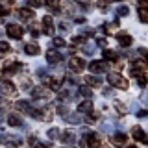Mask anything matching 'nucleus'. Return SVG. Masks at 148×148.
Returning <instances> with one entry per match:
<instances>
[{"mask_svg": "<svg viewBox=\"0 0 148 148\" xmlns=\"http://www.w3.org/2000/svg\"><path fill=\"white\" fill-rule=\"evenodd\" d=\"M108 82L111 83V85H117V87H120V89H128V82L124 80V78H120L117 72L108 74Z\"/></svg>", "mask_w": 148, "mask_h": 148, "instance_id": "nucleus-1", "label": "nucleus"}, {"mask_svg": "<svg viewBox=\"0 0 148 148\" xmlns=\"http://www.w3.org/2000/svg\"><path fill=\"white\" fill-rule=\"evenodd\" d=\"M85 143L89 145V148H102L100 145V137L95 132H85Z\"/></svg>", "mask_w": 148, "mask_h": 148, "instance_id": "nucleus-2", "label": "nucleus"}, {"mask_svg": "<svg viewBox=\"0 0 148 148\" xmlns=\"http://www.w3.org/2000/svg\"><path fill=\"white\" fill-rule=\"evenodd\" d=\"M6 32H8V35L11 37V39H21V37L24 35V30H22L18 24H9L6 28Z\"/></svg>", "mask_w": 148, "mask_h": 148, "instance_id": "nucleus-3", "label": "nucleus"}, {"mask_svg": "<svg viewBox=\"0 0 148 148\" xmlns=\"http://www.w3.org/2000/svg\"><path fill=\"white\" fill-rule=\"evenodd\" d=\"M54 24H52V17L50 15H46V17H43V32L46 35H54Z\"/></svg>", "mask_w": 148, "mask_h": 148, "instance_id": "nucleus-4", "label": "nucleus"}, {"mask_svg": "<svg viewBox=\"0 0 148 148\" xmlns=\"http://www.w3.org/2000/svg\"><path fill=\"white\" fill-rule=\"evenodd\" d=\"M15 15H17L18 21H32V18H34V11H32L30 8H22V9H18Z\"/></svg>", "mask_w": 148, "mask_h": 148, "instance_id": "nucleus-5", "label": "nucleus"}, {"mask_svg": "<svg viewBox=\"0 0 148 148\" xmlns=\"http://www.w3.org/2000/svg\"><path fill=\"white\" fill-rule=\"evenodd\" d=\"M71 69L74 72H82L83 69H85V61H83L82 58H72L71 59Z\"/></svg>", "mask_w": 148, "mask_h": 148, "instance_id": "nucleus-6", "label": "nucleus"}, {"mask_svg": "<svg viewBox=\"0 0 148 148\" xmlns=\"http://www.w3.org/2000/svg\"><path fill=\"white\" fill-rule=\"evenodd\" d=\"M117 41H119V45H120V46H124V48H126V46H130V45L133 43V39H132V37H130L128 34H124V32L117 34Z\"/></svg>", "mask_w": 148, "mask_h": 148, "instance_id": "nucleus-7", "label": "nucleus"}, {"mask_svg": "<svg viewBox=\"0 0 148 148\" xmlns=\"http://www.w3.org/2000/svg\"><path fill=\"white\" fill-rule=\"evenodd\" d=\"M89 71H91L92 74L104 72V71H106V63H104V61H91V63H89Z\"/></svg>", "mask_w": 148, "mask_h": 148, "instance_id": "nucleus-8", "label": "nucleus"}, {"mask_svg": "<svg viewBox=\"0 0 148 148\" xmlns=\"http://www.w3.org/2000/svg\"><path fill=\"white\" fill-rule=\"evenodd\" d=\"M46 59H48L50 65H54V63H59L63 58H61V54L56 52V50H48V52H46Z\"/></svg>", "mask_w": 148, "mask_h": 148, "instance_id": "nucleus-9", "label": "nucleus"}, {"mask_svg": "<svg viewBox=\"0 0 148 148\" xmlns=\"http://www.w3.org/2000/svg\"><path fill=\"white\" fill-rule=\"evenodd\" d=\"M0 91H2L4 95H13L17 89H15V83H11V82H2V83H0Z\"/></svg>", "mask_w": 148, "mask_h": 148, "instance_id": "nucleus-10", "label": "nucleus"}, {"mask_svg": "<svg viewBox=\"0 0 148 148\" xmlns=\"http://www.w3.org/2000/svg\"><path fill=\"white\" fill-rule=\"evenodd\" d=\"M132 133H133V137H135L137 141H143V143H146V141H148V137L145 135V132H143V128H141V126H135V128L132 130Z\"/></svg>", "mask_w": 148, "mask_h": 148, "instance_id": "nucleus-11", "label": "nucleus"}, {"mask_svg": "<svg viewBox=\"0 0 148 148\" xmlns=\"http://www.w3.org/2000/svg\"><path fill=\"white\" fill-rule=\"evenodd\" d=\"M32 96L34 98H46L48 91H46V87H35V89H32Z\"/></svg>", "mask_w": 148, "mask_h": 148, "instance_id": "nucleus-12", "label": "nucleus"}, {"mask_svg": "<svg viewBox=\"0 0 148 148\" xmlns=\"http://www.w3.org/2000/svg\"><path fill=\"white\" fill-rule=\"evenodd\" d=\"M24 52L30 54V56H37V54L41 52V48H39V45H37V43H28L24 46Z\"/></svg>", "mask_w": 148, "mask_h": 148, "instance_id": "nucleus-13", "label": "nucleus"}, {"mask_svg": "<svg viewBox=\"0 0 148 148\" xmlns=\"http://www.w3.org/2000/svg\"><path fill=\"white\" fill-rule=\"evenodd\" d=\"M21 69H22V65L18 63V61H15V63H9L8 67L4 69V72H6V74H17Z\"/></svg>", "mask_w": 148, "mask_h": 148, "instance_id": "nucleus-14", "label": "nucleus"}, {"mask_svg": "<svg viewBox=\"0 0 148 148\" xmlns=\"http://www.w3.org/2000/svg\"><path fill=\"white\" fill-rule=\"evenodd\" d=\"M59 139H61V143H65V145H69V143H74V139H76V135L71 132H61V135H59Z\"/></svg>", "mask_w": 148, "mask_h": 148, "instance_id": "nucleus-15", "label": "nucleus"}, {"mask_svg": "<svg viewBox=\"0 0 148 148\" xmlns=\"http://www.w3.org/2000/svg\"><path fill=\"white\" fill-rule=\"evenodd\" d=\"M126 139H128V135H126V133H115V135H113V143H115V145H117V146H122L124 145V143H126Z\"/></svg>", "mask_w": 148, "mask_h": 148, "instance_id": "nucleus-16", "label": "nucleus"}, {"mask_svg": "<svg viewBox=\"0 0 148 148\" xmlns=\"http://www.w3.org/2000/svg\"><path fill=\"white\" fill-rule=\"evenodd\" d=\"M78 111H80V113H91V111H92V104H91V100L82 102V104L78 106Z\"/></svg>", "mask_w": 148, "mask_h": 148, "instance_id": "nucleus-17", "label": "nucleus"}, {"mask_svg": "<svg viewBox=\"0 0 148 148\" xmlns=\"http://www.w3.org/2000/svg\"><path fill=\"white\" fill-rule=\"evenodd\" d=\"M8 124L9 126H22V119L18 117V115H9V119H8Z\"/></svg>", "mask_w": 148, "mask_h": 148, "instance_id": "nucleus-18", "label": "nucleus"}, {"mask_svg": "<svg viewBox=\"0 0 148 148\" xmlns=\"http://www.w3.org/2000/svg\"><path fill=\"white\" fill-rule=\"evenodd\" d=\"M104 59H108V61H117L119 54L115 52V50H104Z\"/></svg>", "mask_w": 148, "mask_h": 148, "instance_id": "nucleus-19", "label": "nucleus"}, {"mask_svg": "<svg viewBox=\"0 0 148 148\" xmlns=\"http://www.w3.org/2000/svg\"><path fill=\"white\" fill-rule=\"evenodd\" d=\"M15 108H17L18 111H24V113H28V111H30V106H28L26 100H18V102H15Z\"/></svg>", "mask_w": 148, "mask_h": 148, "instance_id": "nucleus-20", "label": "nucleus"}, {"mask_svg": "<svg viewBox=\"0 0 148 148\" xmlns=\"http://www.w3.org/2000/svg\"><path fill=\"white\" fill-rule=\"evenodd\" d=\"M67 122H71V124H80L82 119H80V115H78V113H69V115H67Z\"/></svg>", "mask_w": 148, "mask_h": 148, "instance_id": "nucleus-21", "label": "nucleus"}, {"mask_svg": "<svg viewBox=\"0 0 148 148\" xmlns=\"http://www.w3.org/2000/svg\"><path fill=\"white\" fill-rule=\"evenodd\" d=\"M80 95H82V96H85V98H91V96H92L91 87H89V85H83V87H80Z\"/></svg>", "mask_w": 148, "mask_h": 148, "instance_id": "nucleus-22", "label": "nucleus"}, {"mask_svg": "<svg viewBox=\"0 0 148 148\" xmlns=\"http://www.w3.org/2000/svg\"><path fill=\"white\" fill-rule=\"evenodd\" d=\"M45 4L52 9V11H59V0H46Z\"/></svg>", "mask_w": 148, "mask_h": 148, "instance_id": "nucleus-23", "label": "nucleus"}, {"mask_svg": "<svg viewBox=\"0 0 148 148\" xmlns=\"http://www.w3.org/2000/svg\"><path fill=\"white\" fill-rule=\"evenodd\" d=\"M87 83L89 85H92V87H100V78H96V76H87Z\"/></svg>", "mask_w": 148, "mask_h": 148, "instance_id": "nucleus-24", "label": "nucleus"}, {"mask_svg": "<svg viewBox=\"0 0 148 148\" xmlns=\"http://www.w3.org/2000/svg\"><path fill=\"white\" fill-rule=\"evenodd\" d=\"M139 21H141V22H148V11L145 8L139 9Z\"/></svg>", "mask_w": 148, "mask_h": 148, "instance_id": "nucleus-25", "label": "nucleus"}, {"mask_svg": "<svg viewBox=\"0 0 148 148\" xmlns=\"http://www.w3.org/2000/svg\"><path fill=\"white\" fill-rule=\"evenodd\" d=\"M115 109H117L119 113H122V115H126V113H128V108L122 104V102H117V104H115Z\"/></svg>", "mask_w": 148, "mask_h": 148, "instance_id": "nucleus-26", "label": "nucleus"}, {"mask_svg": "<svg viewBox=\"0 0 148 148\" xmlns=\"http://www.w3.org/2000/svg\"><path fill=\"white\" fill-rule=\"evenodd\" d=\"M59 135H61V132H59L58 128H52V130L48 132V137H50V139H58Z\"/></svg>", "mask_w": 148, "mask_h": 148, "instance_id": "nucleus-27", "label": "nucleus"}, {"mask_svg": "<svg viewBox=\"0 0 148 148\" xmlns=\"http://www.w3.org/2000/svg\"><path fill=\"white\" fill-rule=\"evenodd\" d=\"M130 13V9H128V6H120L119 9H117V15H120V17H126Z\"/></svg>", "mask_w": 148, "mask_h": 148, "instance_id": "nucleus-28", "label": "nucleus"}, {"mask_svg": "<svg viewBox=\"0 0 148 148\" xmlns=\"http://www.w3.org/2000/svg\"><path fill=\"white\" fill-rule=\"evenodd\" d=\"M58 113H59V115H65V117H67V115H69V108H67L65 104L58 106Z\"/></svg>", "mask_w": 148, "mask_h": 148, "instance_id": "nucleus-29", "label": "nucleus"}, {"mask_svg": "<svg viewBox=\"0 0 148 148\" xmlns=\"http://www.w3.org/2000/svg\"><path fill=\"white\" fill-rule=\"evenodd\" d=\"M9 50H11V46L6 41H0V52H9Z\"/></svg>", "mask_w": 148, "mask_h": 148, "instance_id": "nucleus-30", "label": "nucleus"}, {"mask_svg": "<svg viewBox=\"0 0 148 148\" xmlns=\"http://www.w3.org/2000/svg\"><path fill=\"white\" fill-rule=\"evenodd\" d=\"M13 4H15L13 0H0V6H2V8H6V9H9V8L13 6Z\"/></svg>", "mask_w": 148, "mask_h": 148, "instance_id": "nucleus-31", "label": "nucleus"}, {"mask_svg": "<svg viewBox=\"0 0 148 148\" xmlns=\"http://www.w3.org/2000/svg\"><path fill=\"white\" fill-rule=\"evenodd\" d=\"M52 45L56 46V48H63V46H65V41H63V39H54Z\"/></svg>", "mask_w": 148, "mask_h": 148, "instance_id": "nucleus-32", "label": "nucleus"}, {"mask_svg": "<svg viewBox=\"0 0 148 148\" xmlns=\"http://www.w3.org/2000/svg\"><path fill=\"white\" fill-rule=\"evenodd\" d=\"M9 109V102L8 100H0V111H6Z\"/></svg>", "mask_w": 148, "mask_h": 148, "instance_id": "nucleus-33", "label": "nucleus"}, {"mask_svg": "<svg viewBox=\"0 0 148 148\" xmlns=\"http://www.w3.org/2000/svg\"><path fill=\"white\" fill-rule=\"evenodd\" d=\"M28 4H32L34 8H39V6H41L43 2H41V0H28Z\"/></svg>", "mask_w": 148, "mask_h": 148, "instance_id": "nucleus-34", "label": "nucleus"}, {"mask_svg": "<svg viewBox=\"0 0 148 148\" xmlns=\"http://www.w3.org/2000/svg\"><path fill=\"white\" fill-rule=\"evenodd\" d=\"M83 52H85V54H92V52H95V46H83Z\"/></svg>", "mask_w": 148, "mask_h": 148, "instance_id": "nucleus-35", "label": "nucleus"}, {"mask_svg": "<svg viewBox=\"0 0 148 148\" xmlns=\"http://www.w3.org/2000/svg\"><path fill=\"white\" fill-rule=\"evenodd\" d=\"M59 28H61V32H69V24H67V22H61Z\"/></svg>", "mask_w": 148, "mask_h": 148, "instance_id": "nucleus-36", "label": "nucleus"}, {"mask_svg": "<svg viewBox=\"0 0 148 148\" xmlns=\"http://www.w3.org/2000/svg\"><path fill=\"white\" fill-rule=\"evenodd\" d=\"M108 4H109V0H98V6L100 8H106Z\"/></svg>", "mask_w": 148, "mask_h": 148, "instance_id": "nucleus-37", "label": "nucleus"}, {"mask_svg": "<svg viewBox=\"0 0 148 148\" xmlns=\"http://www.w3.org/2000/svg\"><path fill=\"white\" fill-rule=\"evenodd\" d=\"M137 117H148V111H139V113H137Z\"/></svg>", "mask_w": 148, "mask_h": 148, "instance_id": "nucleus-38", "label": "nucleus"}, {"mask_svg": "<svg viewBox=\"0 0 148 148\" xmlns=\"http://www.w3.org/2000/svg\"><path fill=\"white\" fill-rule=\"evenodd\" d=\"M96 43H98L100 46H104L106 45V39H102V37H100V39H96Z\"/></svg>", "mask_w": 148, "mask_h": 148, "instance_id": "nucleus-39", "label": "nucleus"}, {"mask_svg": "<svg viewBox=\"0 0 148 148\" xmlns=\"http://www.w3.org/2000/svg\"><path fill=\"white\" fill-rule=\"evenodd\" d=\"M139 4L141 6H148V0H139Z\"/></svg>", "mask_w": 148, "mask_h": 148, "instance_id": "nucleus-40", "label": "nucleus"}, {"mask_svg": "<svg viewBox=\"0 0 148 148\" xmlns=\"http://www.w3.org/2000/svg\"><path fill=\"white\" fill-rule=\"evenodd\" d=\"M128 148H137V146H135V145H132V146H128Z\"/></svg>", "mask_w": 148, "mask_h": 148, "instance_id": "nucleus-41", "label": "nucleus"}, {"mask_svg": "<svg viewBox=\"0 0 148 148\" xmlns=\"http://www.w3.org/2000/svg\"><path fill=\"white\" fill-rule=\"evenodd\" d=\"M102 148H109V146H102Z\"/></svg>", "mask_w": 148, "mask_h": 148, "instance_id": "nucleus-42", "label": "nucleus"}, {"mask_svg": "<svg viewBox=\"0 0 148 148\" xmlns=\"http://www.w3.org/2000/svg\"><path fill=\"white\" fill-rule=\"evenodd\" d=\"M109 2H115V0H109Z\"/></svg>", "mask_w": 148, "mask_h": 148, "instance_id": "nucleus-43", "label": "nucleus"}]
</instances>
